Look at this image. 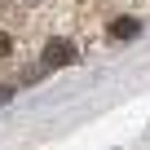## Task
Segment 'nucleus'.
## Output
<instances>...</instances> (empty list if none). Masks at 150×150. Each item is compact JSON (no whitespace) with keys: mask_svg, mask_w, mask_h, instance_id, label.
<instances>
[{"mask_svg":"<svg viewBox=\"0 0 150 150\" xmlns=\"http://www.w3.org/2000/svg\"><path fill=\"white\" fill-rule=\"evenodd\" d=\"M71 57H75V49H66V40H53V49H49L44 62H49V66H62V62H71Z\"/></svg>","mask_w":150,"mask_h":150,"instance_id":"obj_1","label":"nucleus"},{"mask_svg":"<svg viewBox=\"0 0 150 150\" xmlns=\"http://www.w3.org/2000/svg\"><path fill=\"white\" fill-rule=\"evenodd\" d=\"M110 35H115V40H124V35H137V22H132V18H115V22H110Z\"/></svg>","mask_w":150,"mask_h":150,"instance_id":"obj_2","label":"nucleus"},{"mask_svg":"<svg viewBox=\"0 0 150 150\" xmlns=\"http://www.w3.org/2000/svg\"><path fill=\"white\" fill-rule=\"evenodd\" d=\"M9 53H13V40H9V35H0V57H9Z\"/></svg>","mask_w":150,"mask_h":150,"instance_id":"obj_3","label":"nucleus"}]
</instances>
